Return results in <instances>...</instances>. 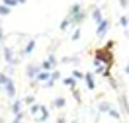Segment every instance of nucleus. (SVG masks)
I'll use <instances>...</instances> for the list:
<instances>
[{
	"label": "nucleus",
	"mask_w": 129,
	"mask_h": 123,
	"mask_svg": "<svg viewBox=\"0 0 129 123\" xmlns=\"http://www.w3.org/2000/svg\"><path fill=\"white\" fill-rule=\"evenodd\" d=\"M4 92H6L8 98H14V96H16V86H14V82L10 78V74H8V78H6V82H4Z\"/></svg>",
	"instance_id": "6"
},
{
	"label": "nucleus",
	"mask_w": 129,
	"mask_h": 123,
	"mask_svg": "<svg viewBox=\"0 0 129 123\" xmlns=\"http://www.w3.org/2000/svg\"><path fill=\"white\" fill-rule=\"evenodd\" d=\"M29 111H31V115L37 117V121H39V123H45L49 119V109L45 106H41V104H33V106L29 107Z\"/></svg>",
	"instance_id": "2"
},
{
	"label": "nucleus",
	"mask_w": 129,
	"mask_h": 123,
	"mask_svg": "<svg viewBox=\"0 0 129 123\" xmlns=\"http://www.w3.org/2000/svg\"><path fill=\"white\" fill-rule=\"evenodd\" d=\"M6 78H8V74H6V72H0V88H4V82H6Z\"/></svg>",
	"instance_id": "22"
},
{
	"label": "nucleus",
	"mask_w": 129,
	"mask_h": 123,
	"mask_svg": "<svg viewBox=\"0 0 129 123\" xmlns=\"http://www.w3.org/2000/svg\"><path fill=\"white\" fill-rule=\"evenodd\" d=\"M92 20L96 22V25L100 24L102 20H104V16H102V10H100V8H94V10H92Z\"/></svg>",
	"instance_id": "14"
},
{
	"label": "nucleus",
	"mask_w": 129,
	"mask_h": 123,
	"mask_svg": "<svg viewBox=\"0 0 129 123\" xmlns=\"http://www.w3.org/2000/svg\"><path fill=\"white\" fill-rule=\"evenodd\" d=\"M84 82H86V88H88V90H94V88H96V82H94L92 72H86V74H84Z\"/></svg>",
	"instance_id": "8"
},
{
	"label": "nucleus",
	"mask_w": 129,
	"mask_h": 123,
	"mask_svg": "<svg viewBox=\"0 0 129 123\" xmlns=\"http://www.w3.org/2000/svg\"><path fill=\"white\" fill-rule=\"evenodd\" d=\"M64 104H67V98H64V96H57V98L53 100V107H57V109L64 107Z\"/></svg>",
	"instance_id": "12"
},
{
	"label": "nucleus",
	"mask_w": 129,
	"mask_h": 123,
	"mask_svg": "<svg viewBox=\"0 0 129 123\" xmlns=\"http://www.w3.org/2000/svg\"><path fill=\"white\" fill-rule=\"evenodd\" d=\"M35 43H37L35 39H29V41H27V43H25V47L20 51V57H27V55H31L33 49H35Z\"/></svg>",
	"instance_id": "7"
},
{
	"label": "nucleus",
	"mask_w": 129,
	"mask_h": 123,
	"mask_svg": "<svg viewBox=\"0 0 129 123\" xmlns=\"http://www.w3.org/2000/svg\"><path fill=\"white\" fill-rule=\"evenodd\" d=\"M110 109H112V104H108V102L100 104V113H110Z\"/></svg>",
	"instance_id": "16"
},
{
	"label": "nucleus",
	"mask_w": 129,
	"mask_h": 123,
	"mask_svg": "<svg viewBox=\"0 0 129 123\" xmlns=\"http://www.w3.org/2000/svg\"><path fill=\"white\" fill-rule=\"evenodd\" d=\"M22 106H24V100H14V102H12V111H14V115L22 113Z\"/></svg>",
	"instance_id": "9"
},
{
	"label": "nucleus",
	"mask_w": 129,
	"mask_h": 123,
	"mask_svg": "<svg viewBox=\"0 0 129 123\" xmlns=\"http://www.w3.org/2000/svg\"><path fill=\"white\" fill-rule=\"evenodd\" d=\"M119 25H121V27H127V25H129V16H121L119 18Z\"/></svg>",
	"instance_id": "20"
},
{
	"label": "nucleus",
	"mask_w": 129,
	"mask_h": 123,
	"mask_svg": "<svg viewBox=\"0 0 129 123\" xmlns=\"http://www.w3.org/2000/svg\"><path fill=\"white\" fill-rule=\"evenodd\" d=\"M125 74H127V76H129V63H127V65H125Z\"/></svg>",
	"instance_id": "28"
},
{
	"label": "nucleus",
	"mask_w": 129,
	"mask_h": 123,
	"mask_svg": "<svg viewBox=\"0 0 129 123\" xmlns=\"http://www.w3.org/2000/svg\"><path fill=\"white\" fill-rule=\"evenodd\" d=\"M78 2H80V0H78Z\"/></svg>",
	"instance_id": "29"
},
{
	"label": "nucleus",
	"mask_w": 129,
	"mask_h": 123,
	"mask_svg": "<svg viewBox=\"0 0 129 123\" xmlns=\"http://www.w3.org/2000/svg\"><path fill=\"white\" fill-rule=\"evenodd\" d=\"M113 45H115V41H108L104 47L96 49V61H98V63H106V66H110V68H112V66L115 65Z\"/></svg>",
	"instance_id": "1"
},
{
	"label": "nucleus",
	"mask_w": 129,
	"mask_h": 123,
	"mask_svg": "<svg viewBox=\"0 0 129 123\" xmlns=\"http://www.w3.org/2000/svg\"><path fill=\"white\" fill-rule=\"evenodd\" d=\"M49 78H51V72H47V70H41V72L37 74V78H35V80H37V82H45V84H47Z\"/></svg>",
	"instance_id": "15"
},
{
	"label": "nucleus",
	"mask_w": 129,
	"mask_h": 123,
	"mask_svg": "<svg viewBox=\"0 0 129 123\" xmlns=\"http://www.w3.org/2000/svg\"><path fill=\"white\" fill-rule=\"evenodd\" d=\"M119 4H121V8H127V6H129V0H119Z\"/></svg>",
	"instance_id": "26"
},
{
	"label": "nucleus",
	"mask_w": 129,
	"mask_h": 123,
	"mask_svg": "<svg viewBox=\"0 0 129 123\" xmlns=\"http://www.w3.org/2000/svg\"><path fill=\"white\" fill-rule=\"evenodd\" d=\"M78 37H80V27H78V29H76V31L73 33V41H76Z\"/></svg>",
	"instance_id": "24"
},
{
	"label": "nucleus",
	"mask_w": 129,
	"mask_h": 123,
	"mask_svg": "<svg viewBox=\"0 0 129 123\" xmlns=\"http://www.w3.org/2000/svg\"><path fill=\"white\" fill-rule=\"evenodd\" d=\"M108 29H110V20H106V18H104V20L98 24V27H96V37L102 39L106 33H108Z\"/></svg>",
	"instance_id": "3"
},
{
	"label": "nucleus",
	"mask_w": 129,
	"mask_h": 123,
	"mask_svg": "<svg viewBox=\"0 0 129 123\" xmlns=\"http://www.w3.org/2000/svg\"><path fill=\"white\" fill-rule=\"evenodd\" d=\"M24 123H25V121H24Z\"/></svg>",
	"instance_id": "30"
},
{
	"label": "nucleus",
	"mask_w": 129,
	"mask_h": 123,
	"mask_svg": "<svg viewBox=\"0 0 129 123\" xmlns=\"http://www.w3.org/2000/svg\"><path fill=\"white\" fill-rule=\"evenodd\" d=\"M33 100H35L33 96H25V98H24V104H31V106H33Z\"/></svg>",
	"instance_id": "23"
},
{
	"label": "nucleus",
	"mask_w": 129,
	"mask_h": 123,
	"mask_svg": "<svg viewBox=\"0 0 129 123\" xmlns=\"http://www.w3.org/2000/svg\"><path fill=\"white\" fill-rule=\"evenodd\" d=\"M59 78H61V72H59V70H53V72H51V78H49V82H47V86H49V88H53L55 82L59 80Z\"/></svg>",
	"instance_id": "13"
},
{
	"label": "nucleus",
	"mask_w": 129,
	"mask_h": 123,
	"mask_svg": "<svg viewBox=\"0 0 129 123\" xmlns=\"http://www.w3.org/2000/svg\"><path fill=\"white\" fill-rule=\"evenodd\" d=\"M39 72H41V65L39 63H31V65H27V68H25V74H27L29 78H37Z\"/></svg>",
	"instance_id": "5"
},
{
	"label": "nucleus",
	"mask_w": 129,
	"mask_h": 123,
	"mask_svg": "<svg viewBox=\"0 0 129 123\" xmlns=\"http://www.w3.org/2000/svg\"><path fill=\"white\" fill-rule=\"evenodd\" d=\"M2 4L8 6V8H14L16 4H20V0H2Z\"/></svg>",
	"instance_id": "18"
},
{
	"label": "nucleus",
	"mask_w": 129,
	"mask_h": 123,
	"mask_svg": "<svg viewBox=\"0 0 129 123\" xmlns=\"http://www.w3.org/2000/svg\"><path fill=\"white\" fill-rule=\"evenodd\" d=\"M2 43H4V27L0 25V45H2Z\"/></svg>",
	"instance_id": "25"
},
{
	"label": "nucleus",
	"mask_w": 129,
	"mask_h": 123,
	"mask_svg": "<svg viewBox=\"0 0 129 123\" xmlns=\"http://www.w3.org/2000/svg\"><path fill=\"white\" fill-rule=\"evenodd\" d=\"M63 84H64V86H69L71 90H76V78H74V76H64Z\"/></svg>",
	"instance_id": "10"
},
{
	"label": "nucleus",
	"mask_w": 129,
	"mask_h": 123,
	"mask_svg": "<svg viewBox=\"0 0 129 123\" xmlns=\"http://www.w3.org/2000/svg\"><path fill=\"white\" fill-rule=\"evenodd\" d=\"M4 61H6V63H8L10 66H14V65H18V59L14 57V49H12V47H4Z\"/></svg>",
	"instance_id": "4"
},
{
	"label": "nucleus",
	"mask_w": 129,
	"mask_h": 123,
	"mask_svg": "<svg viewBox=\"0 0 129 123\" xmlns=\"http://www.w3.org/2000/svg\"><path fill=\"white\" fill-rule=\"evenodd\" d=\"M64 119H67V117H63V115H61V117L57 119V123H67V121H64Z\"/></svg>",
	"instance_id": "27"
},
{
	"label": "nucleus",
	"mask_w": 129,
	"mask_h": 123,
	"mask_svg": "<svg viewBox=\"0 0 129 123\" xmlns=\"http://www.w3.org/2000/svg\"><path fill=\"white\" fill-rule=\"evenodd\" d=\"M10 12H12V8H8V6H4V4H0V16H8Z\"/></svg>",
	"instance_id": "19"
},
{
	"label": "nucleus",
	"mask_w": 129,
	"mask_h": 123,
	"mask_svg": "<svg viewBox=\"0 0 129 123\" xmlns=\"http://www.w3.org/2000/svg\"><path fill=\"white\" fill-rule=\"evenodd\" d=\"M119 106H121V109H123V113L129 115V106H127V96H125V94L119 96Z\"/></svg>",
	"instance_id": "11"
},
{
	"label": "nucleus",
	"mask_w": 129,
	"mask_h": 123,
	"mask_svg": "<svg viewBox=\"0 0 129 123\" xmlns=\"http://www.w3.org/2000/svg\"><path fill=\"white\" fill-rule=\"evenodd\" d=\"M84 74H86V72H80V70H73V74H71V76H74L76 80H78V78H82V80H84Z\"/></svg>",
	"instance_id": "21"
},
{
	"label": "nucleus",
	"mask_w": 129,
	"mask_h": 123,
	"mask_svg": "<svg viewBox=\"0 0 129 123\" xmlns=\"http://www.w3.org/2000/svg\"><path fill=\"white\" fill-rule=\"evenodd\" d=\"M110 115H112L115 121H119V119H121V113L117 111V109H115V107H112V109H110Z\"/></svg>",
	"instance_id": "17"
}]
</instances>
